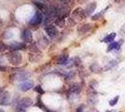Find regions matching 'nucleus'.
<instances>
[{
  "label": "nucleus",
  "mask_w": 125,
  "mask_h": 112,
  "mask_svg": "<svg viewBox=\"0 0 125 112\" xmlns=\"http://www.w3.org/2000/svg\"><path fill=\"white\" fill-rule=\"evenodd\" d=\"M102 15H103V12H99V13H97V14H95V15H94V16L92 17V20H93V21H96V20H99Z\"/></svg>",
  "instance_id": "obj_22"
},
{
  "label": "nucleus",
  "mask_w": 125,
  "mask_h": 112,
  "mask_svg": "<svg viewBox=\"0 0 125 112\" xmlns=\"http://www.w3.org/2000/svg\"><path fill=\"white\" fill-rule=\"evenodd\" d=\"M118 100H119V96H116V97H114L112 100H110L109 101V105L111 106V107H114L115 105L118 103Z\"/></svg>",
  "instance_id": "obj_20"
},
{
  "label": "nucleus",
  "mask_w": 125,
  "mask_h": 112,
  "mask_svg": "<svg viewBox=\"0 0 125 112\" xmlns=\"http://www.w3.org/2000/svg\"><path fill=\"white\" fill-rule=\"evenodd\" d=\"M42 58V55L40 53H33V54H30V56H29V60L31 61V62H38L40 59Z\"/></svg>",
  "instance_id": "obj_15"
},
{
  "label": "nucleus",
  "mask_w": 125,
  "mask_h": 112,
  "mask_svg": "<svg viewBox=\"0 0 125 112\" xmlns=\"http://www.w3.org/2000/svg\"><path fill=\"white\" fill-rule=\"evenodd\" d=\"M42 22H43V14L40 11H37L31 19L30 24H32V25H39Z\"/></svg>",
  "instance_id": "obj_4"
},
{
  "label": "nucleus",
  "mask_w": 125,
  "mask_h": 112,
  "mask_svg": "<svg viewBox=\"0 0 125 112\" xmlns=\"http://www.w3.org/2000/svg\"><path fill=\"white\" fill-rule=\"evenodd\" d=\"M55 23H56V25L59 27H62L64 25V19L62 18V17H59L56 19V21H55Z\"/></svg>",
  "instance_id": "obj_18"
},
{
  "label": "nucleus",
  "mask_w": 125,
  "mask_h": 112,
  "mask_svg": "<svg viewBox=\"0 0 125 112\" xmlns=\"http://www.w3.org/2000/svg\"><path fill=\"white\" fill-rule=\"evenodd\" d=\"M10 48L12 51H18L19 50H21V49L25 48V45H24V44H21V43H13L10 46Z\"/></svg>",
  "instance_id": "obj_14"
},
{
  "label": "nucleus",
  "mask_w": 125,
  "mask_h": 112,
  "mask_svg": "<svg viewBox=\"0 0 125 112\" xmlns=\"http://www.w3.org/2000/svg\"><path fill=\"white\" fill-rule=\"evenodd\" d=\"M92 28V25L91 24H84V25H81L80 27H78V32L79 34H86L87 32H89Z\"/></svg>",
  "instance_id": "obj_11"
},
{
  "label": "nucleus",
  "mask_w": 125,
  "mask_h": 112,
  "mask_svg": "<svg viewBox=\"0 0 125 112\" xmlns=\"http://www.w3.org/2000/svg\"><path fill=\"white\" fill-rule=\"evenodd\" d=\"M30 74L27 73L25 71H22V72H18V73H14L10 76V80H24L25 81L28 78H29Z\"/></svg>",
  "instance_id": "obj_3"
},
{
  "label": "nucleus",
  "mask_w": 125,
  "mask_h": 112,
  "mask_svg": "<svg viewBox=\"0 0 125 112\" xmlns=\"http://www.w3.org/2000/svg\"><path fill=\"white\" fill-rule=\"evenodd\" d=\"M34 87V83L30 81V80H25V81H23V82H21V84L19 85V88L21 89L22 92H26L28 91V90H30Z\"/></svg>",
  "instance_id": "obj_7"
},
{
  "label": "nucleus",
  "mask_w": 125,
  "mask_h": 112,
  "mask_svg": "<svg viewBox=\"0 0 125 112\" xmlns=\"http://www.w3.org/2000/svg\"><path fill=\"white\" fill-rule=\"evenodd\" d=\"M32 104H33V101H32L31 98H29V97L22 98L21 101L18 103L17 109H18L19 111H24V109L27 108L28 107H30Z\"/></svg>",
  "instance_id": "obj_2"
},
{
  "label": "nucleus",
  "mask_w": 125,
  "mask_h": 112,
  "mask_svg": "<svg viewBox=\"0 0 125 112\" xmlns=\"http://www.w3.org/2000/svg\"><path fill=\"white\" fill-rule=\"evenodd\" d=\"M45 31H46L48 36L51 37H54L55 36H57L58 34L57 28L55 26H53V25H49L48 27H46L45 28Z\"/></svg>",
  "instance_id": "obj_8"
},
{
  "label": "nucleus",
  "mask_w": 125,
  "mask_h": 112,
  "mask_svg": "<svg viewBox=\"0 0 125 112\" xmlns=\"http://www.w3.org/2000/svg\"><path fill=\"white\" fill-rule=\"evenodd\" d=\"M7 58H8V61L13 65H18L22 61L21 54L19 51H12L10 53H9L7 55Z\"/></svg>",
  "instance_id": "obj_1"
},
{
  "label": "nucleus",
  "mask_w": 125,
  "mask_h": 112,
  "mask_svg": "<svg viewBox=\"0 0 125 112\" xmlns=\"http://www.w3.org/2000/svg\"><path fill=\"white\" fill-rule=\"evenodd\" d=\"M91 69L93 70L94 72H100V67H99V65L98 64H94L92 66H91Z\"/></svg>",
  "instance_id": "obj_21"
},
{
  "label": "nucleus",
  "mask_w": 125,
  "mask_h": 112,
  "mask_svg": "<svg viewBox=\"0 0 125 112\" xmlns=\"http://www.w3.org/2000/svg\"><path fill=\"white\" fill-rule=\"evenodd\" d=\"M116 1H119V0H116Z\"/></svg>",
  "instance_id": "obj_28"
},
{
  "label": "nucleus",
  "mask_w": 125,
  "mask_h": 112,
  "mask_svg": "<svg viewBox=\"0 0 125 112\" xmlns=\"http://www.w3.org/2000/svg\"><path fill=\"white\" fill-rule=\"evenodd\" d=\"M35 90H36L37 92H39L40 94H43V93H44V91L42 90L41 86H37V87L35 88Z\"/></svg>",
  "instance_id": "obj_23"
},
{
  "label": "nucleus",
  "mask_w": 125,
  "mask_h": 112,
  "mask_svg": "<svg viewBox=\"0 0 125 112\" xmlns=\"http://www.w3.org/2000/svg\"><path fill=\"white\" fill-rule=\"evenodd\" d=\"M21 39L24 41V42L30 43L32 42L33 40V35H32V32L30 30L26 29L22 32V35H21Z\"/></svg>",
  "instance_id": "obj_6"
},
{
  "label": "nucleus",
  "mask_w": 125,
  "mask_h": 112,
  "mask_svg": "<svg viewBox=\"0 0 125 112\" xmlns=\"http://www.w3.org/2000/svg\"><path fill=\"white\" fill-rule=\"evenodd\" d=\"M120 43H118V42H112L110 43L109 45H108V48H107V51H113V50H119L120 49Z\"/></svg>",
  "instance_id": "obj_16"
},
{
  "label": "nucleus",
  "mask_w": 125,
  "mask_h": 112,
  "mask_svg": "<svg viewBox=\"0 0 125 112\" xmlns=\"http://www.w3.org/2000/svg\"><path fill=\"white\" fill-rule=\"evenodd\" d=\"M83 110H84V106L83 105H81L80 107H78V108H77L76 112H83Z\"/></svg>",
  "instance_id": "obj_24"
},
{
  "label": "nucleus",
  "mask_w": 125,
  "mask_h": 112,
  "mask_svg": "<svg viewBox=\"0 0 125 112\" xmlns=\"http://www.w3.org/2000/svg\"><path fill=\"white\" fill-rule=\"evenodd\" d=\"M10 103V98L8 92L1 91L0 92V105L2 106H7Z\"/></svg>",
  "instance_id": "obj_5"
},
{
  "label": "nucleus",
  "mask_w": 125,
  "mask_h": 112,
  "mask_svg": "<svg viewBox=\"0 0 125 112\" xmlns=\"http://www.w3.org/2000/svg\"><path fill=\"white\" fill-rule=\"evenodd\" d=\"M73 16L79 18V20H82V19H84V18L86 17L85 10H83L80 9V8H78V9H76V10L73 11Z\"/></svg>",
  "instance_id": "obj_9"
},
{
  "label": "nucleus",
  "mask_w": 125,
  "mask_h": 112,
  "mask_svg": "<svg viewBox=\"0 0 125 112\" xmlns=\"http://www.w3.org/2000/svg\"><path fill=\"white\" fill-rule=\"evenodd\" d=\"M6 68L4 67V66H0V70H5Z\"/></svg>",
  "instance_id": "obj_26"
},
{
  "label": "nucleus",
  "mask_w": 125,
  "mask_h": 112,
  "mask_svg": "<svg viewBox=\"0 0 125 112\" xmlns=\"http://www.w3.org/2000/svg\"><path fill=\"white\" fill-rule=\"evenodd\" d=\"M0 112H5V111H3V110H1V109H0Z\"/></svg>",
  "instance_id": "obj_27"
},
{
  "label": "nucleus",
  "mask_w": 125,
  "mask_h": 112,
  "mask_svg": "<svg viewBox=\"0 0 125 112\" xmlns=\"http://www.w3.org/2000/svg\"><path fill=\"white\" fill-rule=\"evenodd\" d=\"M95 9H96V3H91V4H89L86 7V9H85V14H86V16L91 15L95 10Z\"/></svg>",
  "instance_id": "obj_10"
},
{
  "label": "nucleus",
  "mask_w": 125,
  "mask_h": 112,
  "mask_svg": "<svg viewBox=\"0 0 125 112\" xmlns=\"http://www.w3.org/2000/svg\"><path fill=\"white\" fill-rule=\"evenodd\" d=\"M115 37H116V33H111V34L107 35V36H106V37L103 39V42H104V43H112V42H113V40L115 39Z\"/></svg>",
  "instance_id": "obj_12"
},
{
  "label": "nucleus",
  "mask_w": 125,
  "mask_h": 112,
  "mask_svg": "<svg viewBox=\"0 0 125 112\" xmlns=\"http://www.w3.org/2000/svg\"><path fill=\"white\" fill-rule=\"evenodd\" d=\"M36 4V6H37V8L40 10L41 11H44V12H46V10H47V8L45 7V6L43 5V4H41V3H37V2H36L35 3Z\"/></svg>",
  "instance_id": "obj_19"
},
{
  "label": "nucleus",
  "mask_w": 125,
  "mask_h": 112,
  "mask_svg": "<svg viewBox=\"0 0 125 112\" xmlns=\"http://www.w3.org/2000/svg\"><path fill=\"white\" fill-rule=\"evenodd\" d=\"M67 62H68L67 55H61L57 61L58 64H66Z\"/></svg>",
  "instance_id": "obj_17"
},
{
  "label": "nucleus",
  "mask_w": 125,
  "mask_h": 112,
  "mask_svg": "<svg viewBox=\"0 0 125 112\" xmlns=\"http://www.w3.org/2000/svg\"><path fill=\"white\" fill-rule=\"evenodd\" d=\"M120 31H121V33H123V34H125V25L123 27H122V28H121V30H120Z\"/></svg>",
  "instance_id": "obj_25"
},
{
  "label": "nucleus",
  "mask_w": 125,
  "mask_h": 112,
  "mask_svg": "<svg viewBox=\"0 0 125 112\" xmlns=\"http://www.w3.org/2000/svg\"><path fill=\"white\" fill-rule=\"evenodd\" d=\"M80 92V87L78 85V84H75V85L71 86L70 87V89H69V93L70 94H77Z\"/></svg>",
  "instance_id": "obj_13"
}]
</instances>
